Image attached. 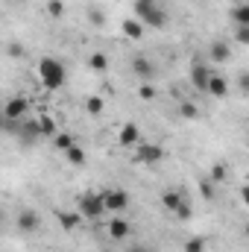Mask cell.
Segmentation results:
<instances>
[{"instance_id": "obj_28", "label": "cell", "mask_w": 249, "mask_h": 252, "mask_svg": "<svg viewBox=\"0 0 249 252\" xmlns=\"http://www.w3.org/2000/svg\"><path fill=\"white\" fill-rule=\"evenodd\" d=\"M85 109H88V115H100V112H103V100H100V97H91V100L85 103Z\"/></svg>"}, {"instance_id": "obj_13", "label": "cell", "mask_w": 249, "mask_h": 252, "mask_svg": "<svg viewBox=\"0 0 249 252\" xmlns=\"http://www.w3.org/2000/svg\"><path fill=\"white\" fill-rule=\"evenodd\" d=\"M182 199H185V193L176 188H167L164 193H161V208L164 211H170V214H176V208L182 205Z\"/></svg>"}, {"instance_id": "obj_27", "label": "cell", "mask_w": 249, "mask_h": 252, "mask_svg": "<svg viewBox=\"0 0 249 252\" xmlns=\"http://www.w3.org/2000/svg\"><path fill=\"white\" fill-rule=\"evenodd\" d=\"M235 41L249 47V27H235Z\"/></svg>"}, {"instance_id": "obj_32", "label": "cell", "mask_w": 249, "mask_h": 252, "mask_svg": "<svg viewBox=\"0 0 249 252\" xmlns=\"http://www.w3.org/2000/svg\"><path fill=\"white\" fill-rule=\"evenodd\" d=\"M76 223H79V211H76V214H70V217H67V214L62 217V226H64V229H73Z\"/></svg>"}, {"instance_id": "obj_26", "label": "cell", "mask_w": 249, "mask_h": 252, "mask_svg": "<svg viewBox=\"0 0 249 252\" xmlns=\"http://www.w3.org/2000/svg\"><path fill=\"white\" fill-rule=\"evenodd\" d=\"M190 214H193V208H190V199H182V205H179V208H176V217H179V220H190Z\"/></svg>"}, {"instance_id": "obj_29", "label": "cell", "mask_w": 249, "mask_h": 252, "mask_svg": "<svg viewBox=\"0 0 249 252\" xmlns=\"http://www.w3.org/2000/svg\"><path fill=\"white\" fill-rule=\"evenodd\" d=\"M208 176H211V179H214V182H223V179H226V167H223V164H214V167H211V173H208Z\"/></svg>"}, {"instance_id": "obj_5", "label": "cell", "mask_w": 249, "mask_h": 252, "mask_svg": "<svg viewBox=\"0 0 249 252\" xmlns=\"http://www.w3.org/2000/svg\"><path fill=\"white\" fill-rule=\"evenodd\" d=\"M132 73L141 79V82H153L156 79V73H158V67H156V62L150 59V56H132Z\"/></svg>"}, {"instance_id": "obj_2", "label": "cell", "mask_w": 249, "mask_h": 252, "mask_svg": "<svg viewBox=\"0 0 249 252\" xmlns=\"http://www.w3.org/2000/svg\"><path fill=\"white\" fill-rule=\"evenodd\" d=\"M38 76H41V82H44L47 91H59L64 85V79H67V67L59 59H53V56H44L38 62Z\"/></svg>"}, {"instance_id": "obj_30", "label": "cell", "mask_w": 249, "mask_h": 252, "mask_svg": "<svg viewBox=\"0 0 249 252\" xmlns=\"http://www.w3.org/2000/svg\"><path fill=\"white\" fill-rule=\"evenodd\" d=\"M138 94H141L144 100H153V97H156V91H153V85H150V82H141V88H138Z\"/></svg>"}, {"instance_id": "obj_33", "label": "cell", "mask_w": 249, "mask_h": 252, "mask_svg": "<svg viewBox=\"0 0 249 252\" xmlns=\"http://www.w3.org/2000/svg\"><path fill=\"white\" fill-rule=\"evenodd\" d=\"M126 252H156V250H153V247H147V244H132Z\"/></svg>"}, {"instance_id": "obj_21", "label": "cell", "mask_w": 249, "mask_h": 252, "mask_svg": "<svg viewBox=\"0 0 249 252\" xmlns=\"http://www.w3.org/2000/svg\"><path fill=\"white\" fill-rule=\"evenodd\" d=\"M6 56H9V59H24L27 50H24L21 41H9V44H6Z\"/></svg>"}, {"instance_id": "obj_31", "label": "cell", "mask_w": 249, "mask_h": 252, "mask_svg": "<svg viewBox=\"0 0 249 252\" xmlns=\"http://www.w3.org/2000/svg\"><path fill=\"white\" fill-rule=\"evenodd\" d=\"M238 88H241V94L249 97V73H241V76H238Z\"/></svg>"}, {"instance_id": "obj_18", "label": "cell", "mask_w": 249, "mask_h": 252, "mask_svg": "<svg viewBox=\"0 0 249 252\" xmlns=\"http://www.w3.org/2000/svg\"><path fill=\"white\" fill-rule=\"evenodd\" d=\"M88 67H91V70H97V73H103V70L109 67L106 53H91V56H88Z\"/></svg>"}, {"instance_id": "obj_9", "label": "cell", "mask_w": 249, "mask_h": 252, "mask_svg": "<svg viewBox=\"0 0 249 252\" xmlns=\"http://www.w3.org/2000/svg\"><path fill=\"white\" fill-rule=\"evenodd\" d=\"M141 141H144V138H141V126L138 124H124L121 126V132H118V144H121V147L135 150Z\"/></svg>"}, {"instance_id": "obj_1", "label": "cell", "mask_w": 249, "mask_h": 252, "mask_svg": "<svg viewBox=\"0 0 249 252\" xmlns=\"http://www.w3.org/2000/svg\"><path fill=\"white\" fill-rule=\"evenodd\" d=\"M135 18L144 21L147 30H164L167 27V12L158 0H135Z\"/></svg>"}, {"instance_id": "obj_23", "label": "cell", "mask_w": 249, "mask_h": 252, "mask_svg": "<svg viewBox=\"0 0 249 252\" xmlns=\"http://www.w3.org/2000/svg\"><path fill=\"white\" fill-rule=\"evenodd\" d=\"M88 21H91L94 27H103V24H106V12L97 9V6H91V9H88Z\"/></svg>"}, {"instance_id": "obj_20", "label": "cell", "mask_w": 249, "mask_h": 252, "mask_svg": "<svg viewBox=\"0 0 249 252\" xmlns=\"http://www.w3.org/2000/svg\"><path fill=\"white\" fill-rule=\"evenodd\" d=\"M185 252H205V238L202 235H193L185 241Z\"/></svg>"}, {"instance_id": "obj_25", "label": "cell", "mask_w": 249, "mask_h": 252, "mask_svg": "<svg viewBox=\"0 0 249 252\" xmlns=\"http://www.w3.org/2000/svg\"><path fill=\"white\" fill-rule=\"evenodd\" d=\"M47 15H50V18H62L64 15V3L62 0H50V3H47Z\"/></svg>"}, {"instance_id": "obj_19", "label": "cell", "mask_w": 249, "mask_h": 252, "mask_svg": "<svg viewBox=\"0 0 249 252\" xmlns=\"http://www.w3.org/2000/svg\"><path fill=\"white\" fill-rule=\"evenodd\" d=\"M73 144H76V141H73V138H70V135H64V132H56V135H53V147H56V150H70V147H73Z\"/></svg>"}, {"instance_id": "obj_12", "label": "cell", "mask_w": 249, "mask_h": 252, "mask_svg": "<svg viewBox=\"0 0 249 252\" xmlns=\"http://www.w3.org/2000/svg\"><path fill=\"white\" fill-rule=\"evenodd\" d=\"M38 226H41V217H38V211H32V208H24V211L18 214V229H21L24 235L35 232Z\"/></svg>"}, {"instance_id": "obj_24", "label": "cell", "mask_w": 249, "mask_h": 252, "mask_svg": "<svg viewBox=\"0 0 249 252\" xmlns=\"http://www.w3.org/2000/svg\"><path fill=\"white\" fill-rule=\"evenodd\" d=\"M38 132L41 135H56V121L53 118H41L38 121Z\"/></svg>"}, {"instance_id": "obj_35", "label": "cell", "mask_w": 249, "mask_h": 252, "mask_svg": "<svg viewBox=\"0 0 249 252\" xmlns=\"http://www.w3.org/2000/svg\"><path fill=\"white\" fill-rule=\"evenodd\" d=\"M6 3H12V6H24L27 0H6Z\"/></svg>"}, {"instance_id": "obj_15", "label": "cell", "mask_w": 249, "mask_h": 252, "mask_svg": "<svg viewBox=\"0 0 249 252\" xmlns=\"http://www.w3.org/2000/svg\"><path fill=\"white\" fill-rule=\"evenodd\" d=\"M229 18H232V24L235 27H249V3H235L232 9H229Z\"/></svg>"}, {"instance_id": "obj_22", "label": "cell", "mask_w": 249, "mask_h": 252, "mask_svg": "<svg viewBox=\"0 0 249 252\" xmlns=\"http://www.w3.org/2000/svg\"><path fill=\"white\" fill-rule=\"evenodd\" d=\"M179 115L187 118V121H193V118H199V109H196V103H179Z\"/></svg>"}, {"instance_id": "obj_10", "label": "cell", "mask_w": 249, "mask_h": 252, "mask_svg": "<svg viewBox=\"0 0 249 252\" xmlns=\"http://www.w3.org/2000/svg\"><path fill=\"white\" fill-rule=\"evenodd\" d=\"M232 59V44L229 41H211L208 47V62L211 64H226Z\"/></svg>"}, {"instance_id": "obj_6", "label": "cell", "mask_w": 249, "mask_h": 252, "mask_svg": "<svg viewBox=\"0 0 249 252\" xmlns=\"http://www.w3.org/2000/svg\"><path fill=\"white\" fill-rule=\"evenodd\" d=\"M103 196H106V208H109V214H124L126 208H129V193H126L124 188L103 190Z\"/></svg>"}, {"instance_id": "obj_4", "label": "cell", "mask_w": 249, "mask_h": 252, "mask_svg": "<svg viewBox=\"0 0 249 252\" xmlns=\"http://www.w3.org/2000/svg\"><path fill=\"white\" fill-rule=\"evenodd\" d=\"M211 76H214V70H211V62H202V59H193V64H190V73H187V79H190V85H193L196 91H202V94H208V85H211Z\"/></svg>"}, {"instance_id": "obj_8", "label": "cell", "mask_w": 249, "mask_h": 252, "mask_svg": "<svg viewBox=\"0 0 249 252\" xmlns=\"http://www.w3.org/2000/svg\"><path fill=\"white\" fill-rule=\"evenodd\" d=\"M135 158L144 161V164H156V161L164 158V150H161L158 144H144V141H141V144L135 147Z\"/></svg>"}, {"instance_id": "obj_3", "label": "cell", "mask_w": 249, "mask_h": 252, "mask_svg": "<svg viewBox=\"0 0 249 252\" xmlns=\"http://www.w3.org/2000/svg\"><path fill=\"white\" fill-rule=\"evenodd\" d=\"M103 214H109L103 190H100V193L91 190V193H82V196H79V217H82V220H100Z\"/></svg>"}, {"instance_id": "obj_16", "label": "cell", "mask_w": 249, "mask_h": 252, "mask_svg": "<svg viewBox=\"0 0 249 252\" xmlns=\"http://www.w3.org/2000/svg\"><path fill=\"white\" fill-rule=\"evenodd\" d=\"M208 94L217 97V100H223V97L229 94V79H226L223 73H214V76H211V85H208Z\"/></svg>"}, {"instance_id": "obj_11", "label": "cell", "mask_w": 249, "mask_h": 252, "mask_svg": "<svg viewBox=\"0 0 249 252\" xmlns=\"http://www.w3.org/2000/svg\"><path fill=\"white\" fill-rule=\"evenodd\" d=\"M129 235H132V226H129V220H124L121 214H115V220H109V238L121 244V241H126Z\"/></svg>"}, {"instance_id": "obj_7", "label": "cell", "mask_w": 249, "mask_h": 252, "mask_svg": "<svg viewBox=\"0 0 249 252\" xmlns=\"http://www.w3.org/2000/svg\"><path fill=\"white\" fill-rule=\"evenodd\" d=\"M24 118H27V100H24V97H12V100L6 103V109H3V121L21 124Z\"/></svg>"}, {"instance_id": "obj_17", "label": "cell", "mask_w": 249, "mask_h": 252, "mask_svg": "<svg viewBox=\"0 0 249 252\" xmlns=\"http://www.w3.org/2000/svg\"><path fill=\"white\" fill-rule=\"evenodd\" d=\"M64 158H67L73 167H82V164H85V150H82L79 144H73L70 150H64Z\"/></svg>"}, {"instance_id": "obj_36", "label": "cell", "mask_w": 249, "mask_h": 252, "mask_svg": "<svg viewBox=\"0 0 249 252\" xmlns=\"http://www.w3.org/2000/svg\"><path fill=\"white\" fill-rule=\"evenodd\" d=\"M247 238H249V223H247Z\"/></svg>"}, {"instance_id": "obj_14", "label": "cell", "mask_w": 249, "mask_h": 252, "mask_svg": "<svg viewBox=\"0 0 249 252\" xmlns=\"http://www.w3.org/2000/svg\"><path fill=\"white\" fill-rule=\"evenodd\" d=\"M144 32H147L144 21H138V18H126V21H124V35L129 38V41H141V38H144Z\"/></svg>"}, {"instance_id": "obj_34", "label": "cell", "mask_w": 249, "mask_h": 252, "mask_svg": "<svg viewBox=\"0 0 249 252\" xmlns=\"http://www.w3.org/2000/svg\"><path fill=\"white\" fill-rule=\"evenodd\" d=\"M241 199H244V205H249V182L241 188Z\"/></svg>"}]
</instances>
